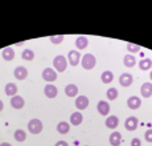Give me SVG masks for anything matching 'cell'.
I'll use <instances>...</instances> for the list:
<instances>
[{
	"label": "cell",
	"mask_w": 152,
	"mask_h": 146,
	"mask_svg": "<svg viewBox=\"0 0 152 146\" xmlns=\"http://www.w3.org/2000/svg\"><path fill=\"white\" fill-rule=\"evenodd\" d=\"M15 139H16L17 142H24L25 139H27V134H25V131L23 129H17L15 131Z\"/></svg>",
	"instance_id": "cell-26"
},
{
	"label": "cell",
	"mask_w": 152,
	"mask_h": 146,
	"mask_svg": "<svg viewBox=\"0 0 152 146\" xmlns=\"http://www.w3.org/2000/svg\"><path fill=\"white\" fill-rule=\"evenodd\" d=\"M138 126H139V119L136 118V117H134V116L128 117V118L126 119V122H124V128L128 131L136 130V129H138Z\"/></svg>",
	"instance_id": "cell-5"
},
{
	"label": "cell",
	"mask_w": 152,
	"mask_h": 146,
	"mask_svg": "<svg viewBox=\"0 0 152 146\" xmlns=\"http://www.w3.org/2000/svg\"><path fill=\"white\" fill-rule=\"evenodd\" d=\"M24 105H25V101H24V98L21 97V96H13L12 98H11V106L13 108V109H23L24 108Z\"/></svg>",
	"instance_id": "cell-10"
},
{
	"label": "cell",
	"mask_w": 152,
	"mask_h": 146,
	"mask_svg": "<svg viewBox=\"0 0 152 146\" xmlns=\"http://www.w3.org/2000/svg\"><path fill=\"white\" fill-rule=\"evenodd\" d=\"M82 121H83L82 113H80V112L72 113V116H70V124H72L73 126H78V125H81Z\"/></svg>",
	"instance_id": "cell-16"
},
{
	"label": "cell",
	"mask_w": 152,
	"mask_h": 146,
	"mask_svg": "<svg viewBox=\"0 0 152 146\" xmlns=\"http://www.w3.org/2000/svg\"><path fill=\"white\" fill-rule=\"evenodd\" d=\"M150 78H151V81H152V71H151V73H150Z\"/></svg>",
	"instance_id": "cell-36"
},
{
	"label": "cell",
	"mask_w": 152,
	"mask_h": 146,
	"mask_svg": "<svg viewBox=\"0 0 152 146\" xmlns=\"http://www.w3.org/2000/svg\"><path fill=\"white\" fill-rule=\"evenodd\" d=\"M21 58L25 61H32L34 58V52L32 49H24L21 53Z\"/></svg>",
	"instance_id": "cell-27"
},
{
	"label": "cell",
	"mask_w": 152,
	"mask_h": 146,
	"mask_svg": "<svg viewBox=\"0 0 152 146\" xmlns=\"http://www.w3.org/2000/svg\"><path fill=\"white\" fill-rule=\"evenodd\" d=\"M97 110L101 116H107L110 113V104L106 101H99L97 105Z\"/></svg>",
	"instance_id": "cell-14"
},
{
	"label": "cell",
	"mask_w": 152,
	"mask_h": 146,
	"mask_svg": "<svg viewBox=\"0 0 152 146\" xmlns=\"http://www.w3.org/2000/svg\"><path fill=\"white\" fill-rule=\"evenodd\" d=\"M65 94L68 97H75L78 94V86L75 84H68L65 86Z\"/></svg>",
	"instance_id": "cell-20"
},
{
	"label": "cell",
	"mask_w": 152,
	"mask_h": 146,
	"mask_svg": "<svg viewBox=\"0 0 152 146\" xmlns=\"http://www.w3.org/2000/svg\"><path fill=\"white\" fill-rule=\"evenodd\" d=\"M42 128H44V125L39 118H32L28 122V130L32 134H40L42 131Z\"/></svg>",
	"instance_id": "cell-3"
},
{
	"label": "cell",
	"mask_w": 152,
	"mask_h": 146,
	"mask_svg": "<svg viewBox=\"0 0 152 146\" xmlns=\"http://www.w3.org/2000/svg\"><path fill=\"white\" fill-rule=\"evenodd\" d=\"M127 51L131 52V53H138L140 51V46L136 45V44H132V43H127Z\"/></svg>",
	"instance_id": "cell-29"
},
{
	"label": "cell",
	"mask_w": 152,
	"mask_h": 146,
	"mask_svg": "<svg viewBox=\"0 0 152 146\" xmlns=\"http://www.w3.org/2000/svg\"><path fill=\"white\" fill-rule=\"evenodd\" d=\"M131 146H142V141L139 138H134L131 141Z\"/></svg>",
	"instance_id": "cell-32"
},
{
	"label": "cell",
	"mask_w": 152,
	"mask_h": 146,
	"mask_svg": "<svg viewBox=\"0 0 152 146\" xmlns=\"http://www.w3.org/2000/svg\"><path fill=\"white\" fill-rule=\"evenodd\" d=\"M64 35H57V36H50V43L52 44H61L64 41Z\"/></svg>",
	"instance_id": "cell-30"
},
{
	"label": "cell",
	"mask_w": 152,
	"mask_h": 146,
	"mask_svg": "<svg viewBox=\"0 0 152 146\" xmlns=\"http://www.w3.org/2000/svg\"><path fill=\"white\" fill-rule=\"evenodd\" d=\"M68 63L72 66H77L81 63V53L78 51H70L68 55Z\"/></svg>",
	"instance_id": "cell-6"
},
{
	"label": "cell",
	"mask_w": 152,
	"mask_h": 146,
	"mask_svg": "<svg viewBox=\"0 0 152 146\" xmlns=\"http://www.w3.org/2000/svg\"><path fill=\"white\" fill-rule=\"evenodd\" d=\"M139 68L140 71H150L152 68V60L151 58H143V60L139 61Z\"/></svg>",
	"instance_id": "cell-23"
},
{
	"label": "cell",
	"mask_w": 152,
	"mask_h": 146,
	"mask_svg": "<svg viewBox=\"0 0 152 146\" xmlns=\"http://www.w3.org/2000/svg\"><path fill=\"white\" fill-rule=\"evenodd\" d=\"M109 142L111 146H119L122 142V134L119 131H113V134H110Z\"/></svg>",
	"instance_id": "cell-15"
},
{
	"label": "cell",
	"mask_w": 152,
	"mask_h": 146,
	"mask_svg": "<svg viewBox=\"0 0 152 146\" xmlns=\"http://www.w3.org/2000/svg\"><path fill=\"white\" fill-rule=\"evenodd\" d=\"M13 74H15V78H16V80L23 81V80H25V78L28 77V69L25 68V66H23V65L16 66V68H15Z\"/></svg>",
	"instance_id": "cell-7"
},
{
	"label": "cell",
	"mask_w": 152,
	"mask_h": 146,
	"mask_svg": "<svg viewBox=\"0 0 152 146\" xmlns=\"http://www.w3.org/2000/svg\"><path fill=\"white\" fill-rule=\"evenodd\" d=\"M53 66L56 69V72H65L66 68H68V58L62 55H58V56L54 57L53 60Z\"/></svg>",
	"instance_id": "cell-1"
},
{
	"label": "cell",
	"mask_w": 152,
	"mask_h": 146,
	"mask_svg": "<svg viewBox=\"0 0 152 146\" xmlns=\"http://www.w3.org/2000/svg\"><path fill=\"white\" fill-rule=\"evenodd\" d=\"M42 78H44V81H46L48 84H52L53 81L57 80V72L52 68H45L42 71Z\"/></svg>",
	"instance_id": "cell-4"
},
{
	"label": "cell",
	"mask_w": 152,
	"mask_h": 146,
	"mask_svg": "<svg viewBox=\"0 0 152 146\" xmlns=\"http://www.w3.org/2000/svg\"><path fill=\"white\" fill-rule=\"evenodd\" d=\"M83 146H89V145H83Z\"/></svg>",
	"instance_id": "cell-37"
},
{
	"label": "cell",
	"mask_w": 152,
	"mask_h": 146,
	"mask_svg": "<svg viewBox=\"0 0 152 146\" xmlns=\"http://www.w3.org/2000/svg\"><path fill=\"white\" fill-rule=\"evenodd\" d=\"M140 105H142V100H140L139 97H136V96H131V97L127 100V106L132 110L139 109Z\"/></svg>",
	"instance_id": "cell-13"
},
{
	"label": "cell",
	"mask_w": 152,
	"mask_h": 146,
	"mask_svg": "<svg viewBox=\"0 0 152 146\" xmlns=\"http://www.w3.org/2000/svg\"><path fill=\"white\" fill-rule=\"evenodd\" d=\"M151 146H152V145H151Z\"/></svg>",
	"instance_id": "cell-38"
},
{
	"label": "cell",
	"mask_w": 152,
	"mask_h": 146,
	"mask_svg": "<svg viewBox=\"0 0 152 146\" xmlns=\"http://www.w3.org/2000/svg\"><path fill=\"white\" fill-rule=\"evenodd\" d=\"M3 109H4V104H3V101L0 100V112H1Z\"/></svg>",
	"instance_id": "cell-35"
},
{
	"label": "cell",
	"mask_w": 152,
	"mask_h": 146,
	"mask_svg": "<svg viewBox=\"0 0 152 146\" xmlns=\"http://www.w3.org/2000/svg\"><path fill=\"white\" fill-rule=\"evenodd\" d=\"M0 146H12V145L10 142H3V144H0Z\"/></svg>",
	"instance_id": "cell-34"
},
{
	"label": "cell",
	"mask_w": 152,
	"mask_h": 146,
	"mask_svg": "<svg viewBox=\"0 0 152 146\" xmlns=\"http://www.w3.org/2000/svg\"><path fill=\"white\" fill-rule=\"evenodd\" d=\"M123 64H124V66H127V68H132V66H135L136 65L135 56H132V55H126L124 58H123Z\"/></svg>",
	"instance_id": "cell-22"
},
{
	"label": "cell",
	"mask_w": 152,
	"mask_h": 146,
	"mask_svg": "<svg viewBox=\"0 0 152 146\" xmlns=\"http://www.w3.org/2000/svg\"><path fill=\"white\" fill-rule=\"evenodd\" d=\"M104 124H106V126L109 128V129H116V128H118V125H119V118L116 116H109L106 118V122H104Z\"/></svg>",
	"instance_id": "cell-18"
},
{
	"label": "cell",
	"mask_w": 152,
	"mask_h": 146,
	"mask_svg": "<svg viewBox=\"0 0 152 146\" xmlns=\"http://www.w3.org/2000/svg\"><path fill=\"white\" fill-rule=\"evenodd\" d=\"M101 80L103 81L104 84L113 83V80H114V73L111 72V71H104L103 73H102V76H101Z\"/></svg>",
	"instance_id": "cell-25"
},
{
	"label": "cell",
	"mask_w": 152,
	"mask_h": 146,
	"mask_svg": "<svg viewBox=\"0 0 152 146\" xmlns=\"http://www.w3.org/2000/svg\"><path fill=\"white\" fill-rule=\"evenodd\" d=\"M132 83H134V77H132V74H131V73H128V72L122 73L121 77H119V84H121L123 88L130 86Z\"/></svg>",
	"instance_id": "cell-8"
},
{
	"label": "cell",
	"mask_w": 152,
	"mask_h": 146,
	"mask_svg": "<svg viewBox=\"0 0 152 146\" xmlns=\"http://www.w3.org/2000/svg\"><path fill=\"white\" fill-rule=\"evenodd\" d=\"M54 146H69V144L66 141H57Z\"/></svg>",
	"instance_id": "cell-33"
},
{
	"label": "cell",
	"mask_w": 152,
	"mask_h": 146,
	"mask_svg": "<svg viewBox=\"0 0 152 146\" xmlns=\"http://www.w3.org/2000/svg\"><path fill=\"white\" fill-rule=\"evenodd\" d=\"M140 94L144 98H150L152 96V83H144L140 86Z\"/></svg>",
	"instance_id": "cell-12"
},
{
	"label": "cell",
	"mask_w": 152,
	"mask_h": 146,
	"mask_svg": "<svg viewBox=\"0 0 152 146\" xmlns=\"http://www.w3.org/2000/svg\"><path fill=\"white\" fill-rule=\"evenodd\" d=\"M106 96L110 101L116 100V98H118V89H116V88H110V89H107Z\"/></svg>",
	"instance_id": "cell-28"
},
{
	"label": "cell",
	"mask_w": 152,
	"mask_h": 146,
	"mask_svg": "<svg viewBox=\"0 0 152 146\" xmlns=\"http://www.w3.org/2000/svg\"><path fill=\"white\" fill-rule=\"evenodd\" d=\"M1 56H3V60H5V61H12L13 58H15V49L12 48V46H7V48L3 49Z\"/></svg>",
	"instance_id": "cell-17"
},
{
	"label": "cell",
	"mask_w": 152,
	"mask_h": 146,
	"mask_svg": "<svg viewBox=\"0 0 152 146\" xmlns=\"http://www.w3.org/2000/svg\"><path fill=\"white\" fill-rule=\"evenodd\" d=\"M4 92L7 96H10V97H13V96L17 94V85L15 83H8L7 85L4 88Z\"/></svg>",
	"instance_id": "cell-21"
},
{
	"label": "cell",
	"mask_w": 152,
	"mask_h": 146,
	"mask_svg": "<svg viewBox=\"0 0 152 146\" xmlns=\"http://www.w3.org/2000/svg\"><path fill=\"white\" fill-rule=\"evenodd\" d=\"M87 45H89V40H87L86 36H78L77 39H75V46H77V49H86Z\"/></svg>",
	"instance_id": "cell-19"
},
{
	"label": "cell",
	"mask_w": 152,
	"mask_h": 146,
	"mask_svg": "<svg viewBox=\"0 0 152 146\" xmlns=\"http://www.w3.org/2000/svg\"><path fill=\"white\" fill-rule=\"evenodd\" d=\"M69 130H70V124H68V122L62 121L60 124H57V131L60 134H68Z\"/></svg>",
	"instance_id": "cell-24"
},
{
	"label": "cell",
	"mask_w": 152,
	"mask_h": 146,
	"mask_svg": "<svg viewBox=\"0 0 152 146\" xmlns=\"http://www.w3.org/2000/svg\"><path fill=\"white\" fill-rule=\"evenodd\" d=\"M81 64H82V68L86 69V71H90L97 64V60H95V56L91 53H86L82 56V60H81Z\"/></svg>",
	"instance_id": "cell-2"
},
{
	"label": "cell",
	"mask_w": 152,
	"mask_h": 146,
	"mask_svg": "<svg viewBox=\"0 0 152 146\" xmlns=\"http://www.w3.org/2000/svg\"><path fill=\"white\" fill-rule=\"evenodd\" d=\"M44 93L48 98H56L58 94V89L53 84H46L45 88H44Z\"/></svg>",
	"instance_id": "cell-9"
},
{
	"label": "cell",
	"mask_w": 152,
	"mask_h": 146,
	"mask_svg": "<svg viewBox=\"0 0 152 146\" xmlns=\"http://www.w3.org/2000/svg\"><path fill=\"white\" fill-rule=\"evenodd\" d=\"M144 138H145V141H147V142H150V144H152V129L145 130Z\"/></svg>",
	"instance_id": "cell-31"
},
{
	"label": "cell",
	"mask_w": 152,
	"mask_h": 146,
	"mask_svg": "<svg viewBox=\"0 0 152 146\" xmlns=\"http://www.w3.org/2000/svg\"><path fill=\"white\" fill-rule=\"evenodd\" d=\"M87 106H89V98L86 96H78L75 100V108L78 110H85Z\"/></svg>",
	"instance_id": "cell-11"
}]
</instances>
